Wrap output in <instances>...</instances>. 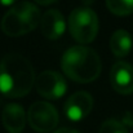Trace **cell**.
Returning a JSON list of instances; mask_svg holds the SVG:
<instances>
[{
    "mask_svg": "<svg viewBox=\"0 0 133 133\" xmlns=\"http://www.w3.org/2000/svg\"><path fill=\"white\" fill-rule=\"evenodd\" d=\"M27 120L34 131L39 133H48L57 127L58 112L57 109L49 102L38 101L30 106Z\"/></svg>",
    "mask_w": 133,
    "mask_h": 133,
    "instance_id": "cell-5",
    "label": "cell"
},
{
    "mask_svg": "<svg viewBox=\"0 0 133 133\" xmlns=\"http://www.w3.org/2000/svg\"><path fill=\"white\" fill-rule=\"evenodd\" d=\"M36 82L30 61L19 53H8L0 61V92L8 98H21L30 93Z\"/></svg>",
    "mask_w": 133,
    "mask_h": 133,
    "instance_id": "cell-1",
    "label": "cell"
},
{
    "mask_svg": "<svg viewBox=\"0 0 133 133\" xmlns=\"http://www.w3.org/2000/svg\"><path fill=\"white\" fill-rule=\"evenodd\" d=\"M69 30L71 36L78 43H92L98 32L97 14L87 6L74 9L69 17Z\"/></svg>",
    "mask_w": 133,
    "mask_h": 133,
    "instance_id": "cell-4",
    "label": "cell"
},
{
    "mask_svg": "<svg viewBox=\"0 0 133 133\" xmlns=\"http://www.w3.org/2000/svg\"><path fill=\"white\" fill-rule=\"evenodd\" d=\"M54 133H80V132L76 131V129H72V128H59Z\"/></svg>",
    "mask_w": 133,
    "mask_h": 133,
    "instance_id": "cell-15",
    "label": "cell"
},
{
    "mask_svg": "<svg viewBox=\"0 0 133 133\" xmlns=\"http://www.w3.org/2000/svg\"><path fill=\"white\" fill-rule=\"evenodd\" d=\"M62 71L67 78L78 83H92L101 74V59L96 50L85 45L67 49L61 59Z\"/></svg>",
    "mask_w": 133,
    "mask_h": 133,
    "instance_id": "cell-2",
    "label": "cell"
},
{
    "mask_svg": "<svg viewBox=\"0 0 133 133\" xmlns=\"http://www.w3.org/2000/svg\"><path fill=\"white\" fill-rule=\"evenodd\" d=\"M93 109V98L88 92L80 90L71 94L63 106V112L71 122H80Z\"/></svg>",
    "mask_w": 133,
    "mask_h": 133,
    "instance_id": "cell-7",
    "label": "cell"
},
{
    "mask_svg": "<svg viewBox=\"0 0 133 133\" xmlns=\"http://www.w3.org/2000/svg\"><path fill=\"white\" fill-rule=\"evenodd\" d=\"M125 127L127 125H129V127H132L133 125V115L131 112H127L125 115H124V119H123V122H122Z\"/></svg>",
    "mask_w": 133,
    "mask_h": 133,
    "instance_id": "cell-14",
    "label": "cell"
},
{
    "mask_svg": "<svg viewBox=\"0 0 133 133\" xmlns=\"http://www.w3.org/2000/svg\"><path fill=\"white\" fill-rule=\"evenodd\" d=\"M38 4H40V5H50V4H53V3H56L57 0H35Z\"/></svg>",
    "mask_w": 133,
    "mask_h": 133,
    "instance_id": "cell-16",
    "label": "cell"
},
{
    "mask_svg": "<svg viewBox=\"0 0 133 133\" xmlns=\"http://www.w3.org/2000/svg\"><path fill=\"white\" fill-rule=\"evenodd\" d=\"M17 0H0V4L1 5H12L13 3H16Z\"/></svg>",
    "mask_w": 133,
    "mask_h": 133,
    "instance_id": "cell-17",
    "label": "cell"
},
{
    "mask_svg": "<svg viewBox=\"0 0 133 133\" xmlns=\"http://www.w3.org/2000/svg\"><path fill=\"white\" fill-rule=\"evenodd\" d=\"M106 5L116 16H129L133 13V0H106Z\"/></svg>",
    "mask_w": 133,
    "mask_h": 133,
    "instance_id": "cell-12",
    "label": "cell"
},
{
    "mask_svg": "<svg viewBox=\"0 0 133 133\" xmlns=\"http://www.w3.org/2000/svg\"><path fill=\"white\" fill-rule=\"evenodd\" d=\"M110 83L119 94L133 93V67L127 62H116L110 71Z\"/></svg>",
    "mask_w": 133,
    "mask_h": 133,
    "instance_id": "cell-8",
    "label": "cell"
},
{
    "mask_svg": "<svg viewBox=\"0 0 133 133\" xmlns=\"http://www.w3.org/2000/svg\"><path fill=\"white\" fill-rule=\"evenodd\" d=\"M40 10L30 1H21L9 9L1 19V30L5 35L17 38L32 31L40 23Z\"/></svg>",
    "mask_w": 133,
    "mask_h": 133,
    "instance_id": "cell-3",
    "label": "cell"
},
{
    "mask_svg": "<svg viewBox=\"0 0 133 133\" xmlns=\"http://www.w3.org/2000/svg\"><path fill=\"white\" fill-rule=\"evenodd\" d=\"M99 133H129L127 127L116 120V119H109L106 122L102 123L101 128H99Z\"/></svg>",
    "mask_w": 133,
    "mask_h": 133,
    "instance_id": "cell-13",
    "label": "cell"
},
{
    "mask_svg": "<svg viewBox=\"0 0 133 133\" xmlns=\"http://www.w3.org/2000/svg\"><path fill=\"white\" fill-rule=\"evenodd\" d=\"M1 123L9 133H21L26 125V112L19 103H8L1 112Z\"/></svg>",
    "mask_w": 133,
    "mask_h": 133,
    "instance_id": "cell-10",
    "label": "cell"
},
{
    "mask_svg": "<svg viewBox=\"0 0 133 133\" xmlns=\"http://www.w3.org/2000/svg\"><path fill=\"white\" fill-rule=\"evenodd\" d=\"M65 18L58 9H49L43 14L40 19V30L46 39L56 40L61 38L65 32Z\"/></svg>",
    "mask_w": 133,
    "mask_h": 133,
    "instance_id": "cell-9",
    "label": "cell"
},
{
    "mask_svg": "<svg viewBox=\"0 0 133 133\" xmlns=\"http://www.w3.org/2000/svg\"><path fill=\"white\" fill-rule=\"evenodd\" d=\"M35 88L46 99H58L65 94L67 85L61 74L56 71H43L36 76Z\"/></svg>",
    "mask_w": 133,
    "mask_h": 133,
    "instance_id": "cell-6",
    "label": "cell"
},
{
    "mask_svg": "<svg viewBox=\"0 0 133 133\" xmlns=\"http://www.w3.org/2000/svg\"><path fill=\"white\" fill-rule=\"evenodd\" d=\"M110 49L116 57H125L132 49V38L127 30H116L110 39Z\"/></svg>",
    "mask_w": 133,
    "mask_h": 133,
    "instance_id": "cell-11",
    "label": "cell"
}]
</instances>
